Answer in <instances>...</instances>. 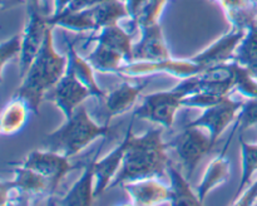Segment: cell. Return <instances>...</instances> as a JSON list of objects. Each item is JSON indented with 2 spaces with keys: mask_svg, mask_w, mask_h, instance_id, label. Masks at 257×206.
Listing matches in <instances>:
<instances>
[{
  "mask_svg": "<svg viewBox=\"0 0 257 206\" xmlns=\"http://www.w3.org/2000/svg\"><path fill=\"white\" fill-rule=\"evenodd\" d=\"M257 58V23L252 24L246 29L242 40L236 49L233 62L238 64L246 65L250 64L252 60Z\"/></svg>",
  "mask_w": 257,
  "mask_h": 206,
  "instance_id": "cell-26",
  "label": "cell"
},
{
  "mask_svg": "<svg viewBox=\"0 0 257 206\" xmlns=\"http://www.w3.org/2000/svg\"><path fill=\"white\" fill-rule=\"evenodd\" d=\"M228 145H230V142H226L221 153L215 156L208 162V165L206 166L205 172H203L202 178H201L200 183L196 187V192H197L198 198H200L202 203L205 202L206 197H207V195L211 191L215 190L218 186L223 185L230 178L231 162L230 158L226 155Z\"/></svg>",
  "mask_w": 257,
  "mask_h": 206,
  "instance_id": "cell-16",
  "label": "cell"
},
{
  "mask_svg": "<svg viewBox=\"0 0 257 206\" xmlns=\"http://www.w3.org/2000/svg\"><path fill=\"white\" fill-rule=\"evenodd\" d=\"M32 107L25 98L15 93L12 99L3 108L0 118V131L4 136H13L19 133L27 126Z\"/></svg>",
  "mask_w": 257,
  "mask_h": 206,
  "instance_id": "cell-18",
  "label": "cell"
},
{
  "mask_svg": "<svg viewBox=\"0 0 257 206\" xmlns=\"http://www.w3.org/2000/svg\"><path fill=\"white\" fill-rule=\"evenodd\" d=\"M167 175L170 178V203L172 205H202L198 198L197 192L191 187L188 180L190 178L185 175V172L178 170L175 165L168 166Z\"/></svg>",
  "mask_w": 257,
  "mask_h": 206,
  "instance_id": "cell-22",
  "label": "cell"
},
{
  "mask_svg": "<svg viewBox=\"0 0 257 206\" xmlns=\"http://www.w3.org/2000/svg\"><path fill=\"white\" fill-rule=\"evenodd\" d=\"M49 15L43 5H27V17L22 32V54L19 57L20 77L25 74L39 53L49 24Z\"/></svg>",
  "mask_w": 257,
  "mask_h": 206,
  "instance_id": "cell-6",
  "label": "cell"
},
{
  "mask_svg": "<svg viewBox=\"0 0 257 206\" xmlns=\"http://www.w3.org/2000/svg\"><path fill=\"white\" fill-rule=\"evenodd\" d=\"M150 84V79L143 82H123L117 88L107 93L104 102L105 111H107L108 120L105 123H109V120L113 116H119L128 112L133 106L137 103L145 88Z\"/></svg>",
  "mask_w": 257,
  "mask_h": 206,
  "instance_id": "cell-15",
  "label": "cell"
},
{
  "mask_svg": "<svg viewBox=\"0 0 257 206\" xmlns=\"http://www.w3.org/2000/svg\"><path fill=\"white\" fill-rule=\"evenodd\" d=\"M49 24L59 27L74 33L97 32V23L94 18V8L83 10H65L57 17H50Z\"/></svg>",
  "mask_w": 257,
  "mask_h": 206,
  "instance_id": "cell-21",
  "label": "cell"
},
{
  "mask_svg": "<svg viewBox=\"0 0 257 206\" xmlns=\"http://www.w3.org/2000/svg\"><path fill=\"white\" fill-rule=\"evenodd\" d=\"M100 148H98L97 153L88 161L85 166H83V172L77 181L70 186L62 198L57 201V203L64 206L70 205H92L95 200V175H94V163Z\"/></svg>",
  "mask_w": 257,
  "mask_h": 206,
  "instance_id": "cell-14",
  "label": "cell"
},
{
  "mask_svg": "<svg viewBox=\"0 0 257 206\" xmlns=\"http://www.w3.org/2000/svg\"><path fill=\"white\" fill-rule=\"evenodd\" d=\"M170 0H150L145 14L140 20V28L150 27V25L158 24L166 7Z\"/></svg>",
  "mask_w": 257,
  "mask_h": 206,
  "instance_id": "cell-31",
  "label": "cell"
},
{
  "mask_svg": "<svg viewBox=\"0 0 257 206\" xmlns=\"http://www.w3.org/2000/svg\"><path fill=\"white\" fill-rule=\"evenodd\" d=\"M89 97H93L90 90L75 77L69 67L59 82L45 94V99L54 103L55 107L64 115V118H69Z\"/></svg>",
  "mask_w": 257,
  "mask_h": 206,
  "instance_id": "cell-10",
  "label": "cell"
},
{
  "mask_svg": "<svg viewBox=\"0 0 257 206\" xmlns=\"http://www.w3.org/2000/svg\"><path fill=\"white\" fill-rule=\"evenodd\" d=\"M22 54V33L4 39L0 45V74H4L8 63Z\"/></svg>",
  "mask_w": 257,
  "mask_h": 206,
  "instance_id": "cell-30",
  "label": "cell"
},
{
  "mask_svg": "<svg viewBox=\"0 0 257 206\" xmlns=\"http://www.w3.org/2000/svg\"><path fill=\"white\" fill-rule=\"evenodd\" d=\"M122 187L132 205H160L171 200L170 186L162 182L160 177L130 181L123 183Z\"/></svg>",
  "mask_w": 257,
  "mask_h": 206,
  "instance_id": "cell-12",
  "label": "cell"
},
{
  "mask_svg": "<svg viewBox=\"0 0 257 206\" xmlns=\"http://www.w3.org/2000/svg\"><path fill=\"white\" fill-rule=\"evenodd\" d=\"M227 97H230V95L210 92V90H200V92L186 95L182 99V106L186 108H200L203 111L206 108L212 107V106L222 102Z\"/></svg>",
  "mask_w": 257,
  "mask_h": 206,
  "instance_id": "cell-27",
  "label": "cell"
},
{
  "mask_svg": "<svg viewBox=\"0 0 257 206\" xmlns=\"http://www.w3.org/2000/svg\"><path fill=\"white\" fill-rule=\"evenodd\" d=\"M73 2L74 0H53V12L50 17H57V15L62 14L63 12L69 9Z\"/></svg>",
  "mask_w": 257,
  "mask_h": 206,
  "instance_id": "cell-35",
  "label": "cell"
},
{
  "mask_svg": "<svg viewBox=\"0 0 257 206\" xmlns=\"http://www.w3.org/2000/svg\"><path fill=\"white\" fill-rule=\"evenodd\" d=\"M168 145L170 148L175 150L183 172L188 178L192 177L201 160L215 147L210 133L205 128L187 125L175 140L168 142Z\"/></svg>",
  "mask_w": 257,
  "mask_h": 206,
  "instance_id": "cell-5",
  "label": "cell"
},
{
  "mask_svg": "<svg viewBox=\"0 0 257 206\" xmlns=\"http://www.w3.org/2000/svg\"><path fill=\"white\" fill-rule=\"evenodd\" d=\"M150 0H124L125 8L128 13V20H130L131 28L128 32L132 34L136 29H140V20L145 14L146 9Z\"/></svg>",
  "mask_w": 257,
  "mask_h": 206,
  "instance_id": "cell-32",
  "label": "cell"
},
{
  "mask_svg": "<svg viewBox=\"0 0 257 206\" xmlns=\"http://www.w3.org/2000/svg\"><path fill=\"white\" fill-rule=\"evenodd\" d=\"M241 145V166H242V173L241 180L235 192V197H237L251 182V178L257 172V143H251L243 140L240 135Z\"/></svg>",
  "mask_w": 257,
  "mask_h": 206,
  "instance_id": "cell-25",
  "label": "cell"
},
{
  "mask_svg": "<svg viewBox=\"0 0 257 206\" xmlns=\"http://www.w3.org/2000/svg\"><path fill=\"white\" fill-rule=\"evenodd\" d=\"M202 70V68L197 63L193 62L191 58L176 59L171 57L161 60H133V62L125 63L120 68L118 75L125 78H140L165 73L178 79H186V78L200 74Z\"/></svg>",
  "mask_w": 257,
  "mask_h": 206,
  "instance_id": "cell-7",
  "label": "cell"
},
{
  "mask_svg": "<svg viewBox=\"0 0 257 206\" xmlns=\"http://www.w3.org/2000/svg\"><path fill=\"white\" fill-rule=\"evenodd\" d=\"M132 117L125 132L127 148L119 172L110 182L109 188L122 186L130 181L143 180L151 177H162L167 175L171 160L167 155L170 145L162 138V127L151 128L143 135L133 133Z\"/></svg>",
  "mask_w": 257,
  "mask_h": 206,
  "instance_id": "cell-1",
  "label": "cell"
},
{
  "mask_svg": "<svg viewBox=\"0 0 257 206\" xmlns=\"http://www.w3.org/2000/svg\"><path fill=\"white\" fill-rule=\"evenodd\" d=\"M84 57L92 64L95 72L113 73L117 75L120 68L127 63L122 53L102 43H95V47Z\"/></svg>",
  "mask_w": 257,
  "mask_h": 206,
  "instance_id": "cell-23",
  "label": "cell"
},
{
  "mask_svg": "<svg viewBox=\"0 0 257 206\" xmlns=\"http://www.w3.org/2000/svg\"><path fill=\"white\" fill-rule=\"evenodd\" d=\"M235 90L246 99L257 98V80L251 75L248 69L243 65H236Z\"/></svg>",
  "mask_w": 257,
  "mask_h": 206,
  "instance_id": "cell-28",
  "label": "cell"
},
{
  "mask_svg": "<svg viewBox=\"0 0 257 206\" xmlns=\"http://www.w3.org/2000/svg\"><path fill=\"white\" fill-rule=\"evenodd\" d=\"M110 131L109 123L99 125L95 122L85 106L82 105L69 118H64L62 126L47 133L42 143L47 150L63 153L70 158L98 138L107 137Z\"/></svg>",
  "mask_w": 257,
  "mask_h": 206,
  "instance_id": "cell-3",
  "label": "cell"
},
{
  "mask_svg": "<svg viewBox=\"0 0 257 206\" xmlns=\"http://www.w3.org/2000/svg\"><path fill=\"white\" fill-rule=\"evenodd\" d=\"M242 106V100L232 99L230 95L225 98L222 102L203 110V112L196 120L187 123V126H197V127L205 128L210 133L212 145L215 146L221 135L227 130L228 126L236 122Z\"/></svg>",
  "mask_w": 257,
  "mask_h": 206,
  "instance_id": "cell-9",
  "label": "cell"
},
{
  "mask_svg": "<svg viewBox=\"0 0 257 206\" xmlns=\"http://www.w3.org/2000/svg\"><path fill=\"white\" fill-rule=\"evenodd\" d=\"M183 98L185 94L177 87L150 93L143 97L142 103L133 111L132 117L147 121L162 128H171L177 112L183 107Z\"/></svg>",
  "mask_w": 257,
  "mask_h": 206,
  "instance_id": "cell-4",
  "label": "cell"
},
{
  "mask_svg": "<svg viewBox=\"0 0 257 206\" xmlns=\"http://www.w3.org/2000/svg\"><path fill=\"white\" fill-rule=\"evenodd\" d=\"M140 30V40L133 43V60H161L172 57L160 23Z\"/></svg>",
  "mask_w": 257,
  "mask_h": 206,
  "instance_id": "cell-13",
  "label": "cell"
},
{
  "mask_svg": "<svg viewBox=\"0 0 257 206\" xmlns=\"http://www.w3.org/2000/svg\"><path fill=\"white\" fill-rule=\"evenodd\" d=\"M95 34L87 38V43H102L108 45L113 49L122 53L127 63L133 60V42L132 34L125 28L120 27V24L108 25V27L100 28L99 30L94 32Z\"/></svg>",
  "mask_w": 257,
  "mask_h": 206,
  "instance_id": "cell-20",
  "label": "cell"
},
{
  "mask_svg": "<svg viewBox=\"0 0 257 206\" xmlns=\"http://www.w3.org/2000/svg\"><path fill=\"white\" fill-rule=\"evenodd\" d=\"M94 18L98 30L108 25L119 24L120 20L128 19L124 0H108L94 7Z\"/></svg>",
  "mask_w": 257,
  "mask_h": 206,
  "instance_id": "cell-24",
  "label": "cell"
},
{
  "mask_svg": "<svg viewBox=\"0 0 257 206\" xmlns=\"http://www.w3.org/2000/svg\"><path fill=\"white\" fill-rule=\"evenodd\" d=\"M0 2H2V10L12 9V8L18 7V5L24 4L23 0H0Z\"/></svg>",
  "mask_w": 257,
  "mask_h": 206,
  "instance_id": "cell-36",
  "label": "cell"
},
{
  "mask_svg": "<svg viewBox=\"0 0 257 206\" xmlns=\"http://www.w3.org/2000/svg\"><path fill=\"white\" fill-rule=\"evenodd\" d=\"M25 5H42L43 0H23Z\"/></svg>",
  "mask_w": 257,
  "mask_h": 206,
  "instance_id": "cell-38",
  "label": "cell"
},
{
  "mask_svg": "<svg viewBox=\"0 0 257 206\" xmlns=\"http://www.w3.org/2000/svg\"><path fill=\"white\" fill-rule=\"evenodd\" d=\"M67 57H68V67L72 69L75 77L90 90L93 97L103 100L107 95V93L100 88L98 84L97 78L94 74V68L92 67L87 58L84 55H80L74 47V42H67Z\"/></svg>",
  "mask_w": 257,
  "mask_h": 206,
  "instance_id": "cell-19",
  "label": "cell"
},
{
  "mask_svg": "<svg viewBox=\"0 0 257 206\" xmlns=\"http://www.w3.org/2000/svg\"><path fill=\"white\" fill-rule=\"evenodd\" d=\"M246 68H247L248 72L251 73V75H252V77L257 80V58H256L255 60H252V62H251L250 64L246 65Z\"/></svg>",
  "mask_w": 257,
  "mask_h": 206,
  "instance_id": "cell-37",
  "label": "cell"
},
{
  "mask_svg": "<svg viewBox=\"0 0 257 206\" xmlns=\"http://www.w3.org/2000/svg\"><path fill=\"white\" fill-rule=\"evenodd\" d=\"M233 205H257V178L253 181L252 183L247 186L237 197H235V200L232 201Z\"/></svg>",
  "mask_w": 257,
  "mask_h": 206,
  "instance_id": "cell-33",
  "label": "cell"
},
{
  "mask_svg": "<svg viewBox=\"0 0 257 206\" xmlns=\"http://www.w3.org/2000/svg\"><path fill=\"white\" fill-rule=\"evenodd\" d=\"M256 131H257V127H256Z\"/></svg>",
  "mask_w": 257,
  "mask_h": 206,
  "instance_id": "cell-40",
  "label": "cell"
},
{
  "mask_svg": "<svg viewBox=\"0 0 257 206\" xmlns=\"http://www.w3.org/2000/svg\"><path fill=\"white\" fill-rule=\"evenodd\" d=\"M251 2H252L255 5H257V0H251Z\"/></svg>",
  "mask_w": 257,
  "mask_h": 206,
  "instance_id": "cell-39",
  "label": "cell"
},
{
  "mask_svg": "<svg viewBox=\"0 0 257 206\" xmlns=\"http://www.w3.org/2000/svg\"><path fill=\"white\" fill-rule=\"evenodd\" d=\"M250 127H257V98H251V99H246L243 102L242 108L238 113L233 130L227 141L231 142L232 136L237 130L245 131Z\"/></svg>",
  "mask_w": 257,
  "mask_h": 206,
  "instance_id": "cell-29",
  "label": "cell"
},
{
  "mask_svg": "<svg viewBox=\"0 0 257 206\" xmlns=\"http://www.w3.org/2000/svg\"><path fill=\"white\" fill-rule=\"evenodd\" d=\"M53 32L54 27L50 25L39 53L22 77V83L15 92L28 100L34 115L39 113L45 94L59 82L68 68L67 54H60L55 49Z\"/></svg>",
  "mask_w": 257,
  "mask_h": 206,
  "instance_id": "cell-2",
  "label": "cell"
},
{
  "mask_svg": "<svg viewBox=\"0 0 257 206\" xmlns=\"http://www.w3.org/2000/svg\"><path fill=\"white\" fill-rule=\"evenodd\" d=\"M127 148V137H123L122 142L113 151H110L104 157L95 160L94 175H95V196H100L104 191L109 188L110 182L114 180L117 173L122 167L123 158Z\"/></svg>",
  "mask_w": 257,
  "mask_h": 206,
  "instance_id": "cell-17",
  "label": "cell"
},
{
  "mask_svg": "<svg viewBox=\"0 0 257 206\" xmlns=\"http://www.w3.org/2000/svg\"><path fill=\"white\" fill-rule=\"evenodd\" d=\"M28 168L37 171L40 175L45 176L50 181L54 192L63 178L72 171L77 170L79 166L74 165L69 161V157L52 150H34L28 153L27 157L19 163Z\"/></svg>",
  "mask_w": 257,
  "mask_h": 206,
  "instance_id": "cell-8",
  "label": "cell"
},
{
  "mask_svg": "<svg viewBox=\"0 0 257 206\" xmlns=\"http://www.w3.org/2000/svg\"><path fill=\"white\" fill-rule=\"evenodd\" d=\"M246 30L240 28L231 27L225 34L211 43L208 47L201 50L200 53L191 57V59L197 63L202 69L213 67V65L225 64V63L233 62L236 49L242 40Z\"/></svg>",
  "mask_w": 257,
  "mask_h": 206,
  "instance_id": "cell-11",
  "label": "cell"
},
{
  "mask_svg": "<svg viewBox=\"0 0 257 206\" xmlns=\"http://www.w3.org/2000/svg\"><path fill=\"white\" fill-rule=\"evenodd\" d=\"M108 2V0H74L69 9L67 10H83V9H90L97 5L102 4V3Z\"/></svg>",
  "mask_w": 257,
  "mask_h": 206,
  "instance_id": "cell-34",
  "label": "cell"
}]
</instances>
